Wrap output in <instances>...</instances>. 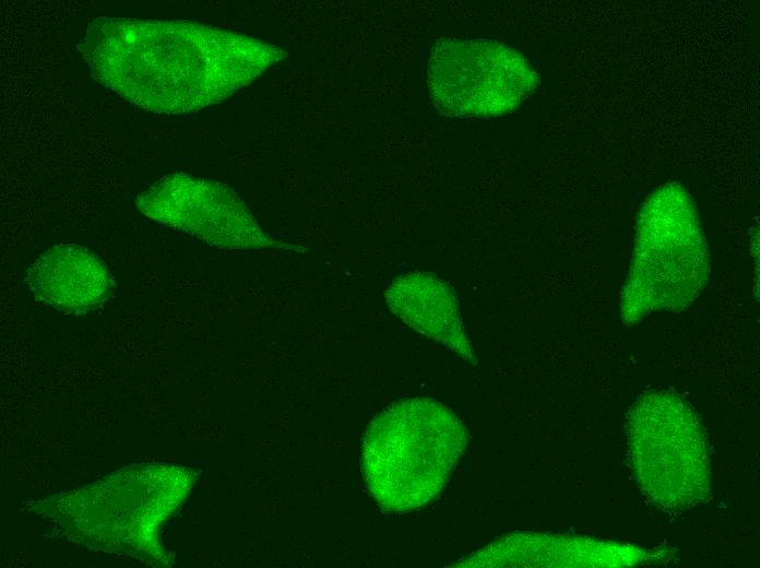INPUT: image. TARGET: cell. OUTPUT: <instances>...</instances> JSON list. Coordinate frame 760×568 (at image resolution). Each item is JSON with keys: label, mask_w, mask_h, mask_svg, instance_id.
Here are the masks:
<instances>
[{"label": "cell", "mask_w": 760, "mask_h": 568, "mask_svg": "<svg viewBox=\"0 0 760 568\" xmlns=\"http://www.w3.org/2000/svg\"><path fill=\"white\" fill-rule=\"evenodd\" d=\"M79 50L98 84L158 114L222 102L287 56L269 43L201 23L109 15L88 23Z\"/></svg>", "instance_id": "cell-1"}, {"label": "cell", "mask_w": 760, "mask_h": 568, "mask_svg": "<svg viewBox=\"0 0 760 568\" xmlns=\"http://www.w3.org/2000/svg\"><path fill=\"white\" fill-rule=\"evenodd\" d=\"M468 441L461 418L428 398L400 400L366 429L360 453L366 487L385 512L404 513L434 502Z\"/></svg>", "instance_id": "cell-2"}, {"label": "cell", "mask_w": 760, "mask_h": 568, "mask_svg": "<svg viewBox=\"0 0 760 568\" xmlns=\"http://www.w3.org/2000/svg\"><path fill=\"white\" fill-rule=\"evenodd\" d=\"M709 272L706 241L691 197L676 182L662 186L639 214L621 295L624 320L685 308L705 286Z\"/></svg>", "instance_id": "cell-3"}, {"label": "cell", "mask_w": 760, "mask_h": 568, "mask_svg": "<svg viewBox=\"0 0 760 568\" xmlns=\"http://www.w3.org/2000/svg\"><path fill=\"white\" fill-rule=\"evenodd\" d=\"M435 107L451 118H490L519 107L538 74L516 49L486 39H438L428 60Z\"/></svg>", "instance_id": "cell-4"}, {"label": "cell", "mask_w": 760, "mask_h": 568, "mask_svg": "<svg viewBox=\"0 0 760 568\" xmlns=\"http://www.w3.org/2000/svg\"><path fill=\"white\" fill-rule=\"evenodd\" d=\"M151 220L219 249L287 248L266 234L227 185L183 173L166 175L135 198Z\"/></svg>", "instance_id": "cell-5"}, {"label": "cell", "mask_w": 760, "mask_h": 568, "mask_svg": "<svg viewBox=\"0 0 760 568\" xmlns=\"http://www.w3.org/2000/svg\"><path fill=\"white\" fill-rule=\"evenodd\" d=\"M26 284L36 300L67 313L81 315L109 298L111 274L95 253L74 244H59L28 268Z\"/></svg>", "instance_id": "cell-6"}, {"label": "cell", "mask_w": 760, "mask_h": 568, "mask_svg": "<svg viewBox=\"0 0 760 568\" xmlns=\"http://www.w3.org/2000/svg\"><path fill=\"white\" fill-rule=\"evenodd\" d=\"M385 299L392 312L412 329L442 343L471 365L477 364L455 292L447 282L431 273H408L392 281Z\"/></svg>", "instance_id": "cell-7"}]
</instances>
